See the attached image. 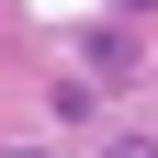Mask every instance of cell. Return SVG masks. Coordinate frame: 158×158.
Wrapping results in <instances>:
<instances>
[{"instance_id": "277c9868", "label": "cell", "mask_w": 158, "mask_h": 158, "mask_svg": "<svg viewBox=\"0 0 158 158\" xmlns=\"http://www.w3.org/2000/svg\"><path fill=\"white\" fill-rule=\"evenodd\" d=\"M124 11H158V0H124Z\"/></svg>"}, {"instance_id": "6da1fadb", "label": "cell", "mask_w": 158, "mask_h": 158, "mask_svg": "<svg viewBox=\"0 0 158 158\" xmlns=\"http://www.w3.org/2000/svg\"><path fill=\"white\" fill-rule=\"evenodd\" d=\"M79 56H90V68H102V79H124V68H135V34H113V23H102V34H90V45H79Z\"/></svg>"}, {"instance_id": "7a4b0ae2", "label": "cell", "mask_w": 158, "mask_h": 158, "mask_svg": "<svg viewBox=\"0 0 158 158\" xmlns=\"http://www.w3.org/2000/svg\"><path fill=\"white\" fill-rule=\"evenodd\" d=\"M102 158H158V135H102Z\"/></svg>"}, {"instance_id": "3957f363", "label": "cell", "mask_w": 158, "mask_h": 158, "mask_svg": "<svg viewBox=\"0 0 158 158\" xmlns=\"http://www.w3.org/2000/svg\"><path fill=\"white\" fill-rule=\"evenodd\" d=\"M0 158H45V147H0Z\"/></svg>"}]
</instances>
